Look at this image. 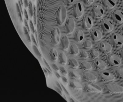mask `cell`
<instances>
[{"instance_id":"cell-1","label":"cell","mask_w":123,"mask_h":102,"mask_svg":"<svg viewBox=\"0 0 123 102\" xmlns=\"http://www.w3.org/2000/svg\"><path fill=\"white\" fill-rule=\"evenodd\" d=\"M66 17V9L64 5H61L59 6L57 14V21L59 24H62Z\"/></svg>"},{"instance_id":"cell-2","label":"cell","mask_w":123,"mask_h":102,"mask_svg":"<svg viewBox=\"0 0 123 102\" xmlns=\"http://www.w3.org/2000/svg\"><path fill=\"white\" fill-rule=\"evenodd\" d=\"M107 89L112 93H123V87L121 86L113 83H108L106 86Z\"/></svg>"},{"instance_id":"cell-3","label":"cell","mask_w":123,"mask_h":102,"mask_svg":"<svg viewBox=\"0 0 123 102\" xmlns=\"http://www.w3.org/2000/svg\"><path fill=\"white\" fill-rule=\"evenodd\" d=\"M60 40V31L58 28L53 29L51 36V43L53 45H57Z\"/></svg>"},{"instance_id":"cell-4","label":"cell","mask_w":123,"mask_h":102,"mask_svg":"<svg viewBox=\"0 0 123 102\" xmlns=\"http://www.w3.org/2000/svg\"><path fill=\"white\" fill-rule=\"evenodd\" d=\"M84 90L90 92H101V88L97 84L94 83H89L86 84L84 87Z\"/></svg>"},{"instance_id":"cell-5","label":"cell","mask_w":123,"mask_h":102,"mask_svg":"<svg viewBox=\"0 0 123 102\" xmlns=\"http://www.w3.org/2000/svg\"><path fill=\"white\" fill-rule=\"evenodd\" d=\"M75 28V22L73 18H69L67 21L65 27L66 32L68 34L71 33Z\"/></svg>"},{"instance_id":"cell-6","label":"cell","mask_w":123,"mask_h":102,"mask_svg":"<svg viewBox=\"0 0 123 102\" xmlns=\"http://www.w3.org/2000/svg\"><path fill=\"white\" fill-rule=\"evenodd\" d=\"M82 79L86 82H92L95 81L97 78L94 74L91 73L86 72L82 75Z\"/></svg>"},{"instance_id":"cell-7","label":"cell","mask_w":123,"mask_h":102,"mask_svg":"<svg viewBox=\"0 0 123 102\" xmlns=\"http://www.w3.org/2000/svg\"><path fill=\"white\" fill-rule=\"evenodd\" d=\"M99 75L100 77L105 81H111L114 79V76L112 73L107 71L101 72Z\"/></svg>"},{"instance_id":"cell-8","label":"cell","mask_w":123,"mask_h":102,"mask_svg":"<svg viewBox=\"0 0 123 102\" xmlns=\"http://www.w3.org/2000/svg\"><path fill=\"white\" fill-rule=\"evenodd\" d=\"M69 45V41L68 37L66 36H63L61 41L60 48L62 50H66Z\"/></svg>"},{"instance_id":"cell-9","label":"cell","mask_w":123,"mask_h":102,"mask_svg":"<svg viewBox=\"0 0 123 102\" xmlns=\"http://www.w3.org/2000/svg\"><path fill=\"white\" fill-rule=\"evenodd\" d=\"M74 13L75 16L77 17H80L83 14V7L82 4L80 2H77L75 4L74 10Z\"/></svg>"},{"instance_id":"cell-10","label":"cell","mask_w":123,"mask_h":102,"mask_svg":"<svg viewBox=\"0 0 123 102\" xmlns=\"http://www.w3.org/2000/svg\"><path fill=\"white\" fill-rule=\"evenodd\" d=\"M113 40L115 44L119 45H122L123 44V37L119 34H114L113 35Z\"/></svg>"},{"instance_id":"cell-11","label":"cell","mask_w":123,"mask_h":102,"mask_svg":"<svg viewBox=\"0 0 123 102\" xmlns=\"http://www.w3.org/2000/svg\"><path fill=\"white\" fill-rule=\"evenodd\" d=\"M94 12L95 15L97 17H102L104 13V11L102 8L99 5H96L95 7Z\"/></svg>"},{"instance_id":"cell-12","label":"cell","mask_w":123,"mask_h":102,"mask_svg":"<svg viewBox=\"0 0 123 102\" xmlns=\"http://www.w3.org/2000/svg\"><path fill=\"white\" fill-rule=\"evenodd\" d=\"M103 26L105 29L108 31H111L113 28L112 23L109 19H105L104 21Z\"/></svg>"},{"instance_id":"cell-13","label":"cell","mask_w":123,"mask_h":102,"mask_svg":"<svg viewBox=\"0 0 123 102\" xmlns=\"http://www.w3.org/2000/svg\"><path fill=\"white\" fill-rule=\"evenodd\" d=\"M79 52V49L77 46L74 44H73L71 45L69 49V53L71 55L74 56L77 55Z\"/></svg>"},{"instance_id":"cell-14","label":"cell","mask_w":123,"mask_h":102,"mask_svg":"<svg viewBox=\"0 0 123 102\" xmlns=\"http://www.w3.org/2000/svg\"><path fill=\"white\" fill-rule=\"evenodd\" d=\"M58 52L54 48H52L49 53V58L52 61L56 60L58 58Z\"/></svg>"},{"instance_id":"cell-15","label":"cell","mask_w":123,"mask_h":102,"mask_svg":"<svg viewBox=\"0 0 123 102\" xmlns=\"http://www.w3.org/2000/svg\"><path fill=\"white\" fill-rule=\"evenodd\" d=\"M110 60L111 62L115 66H118L121 63V59L120 58L115 55H112L110 58Z\"/></svg>"},{"instance_id":"cell-16","label":"cell","mask_w":123,"mask_h":102,"mask_svg":"<svg viewBox=\"0 0 123 102\" xmlns=\"http://www.w3.org/2000/svg\"><path fill=\"white\" fill-rule=\"evenodd\" d=\"M84 25L86 29H89L91 28L92 26V21L89 16H87L85 17L84 21Z\"/></svg>"},{"instance_id":"cell-17","label":"cell","mask_w":123,"mask_h":102,"mask_svg":"<svg viewBox=\"0 0 123 102\" xmlns=\"http://www.w3.org/2000/svg\"><path fill=\"white\" fill-rule=\"evenodd\" d=\"M74 38L76 41L81 42L83 40L84 38V33L81 29H78L77 30L75 34Z\"/></svg>"},{"instance_id":"cell-18","label":"cell","mask_w":123,"mask_h":102,"mask_svg":"<svg viewBox=\"0 0 123 102\" xmlns=\"http://www.w3.org/2000/svg\"><path fill=\"white\" fill-rule=\"evenodd\" d=\"M115 17L119 23L123 22V12L120 10H116L115 12Z\"/></svg>"},{"instance_id":"cell-19","label":"cell","mask_w":123,"mask_h":102,"mask_svg":"<svg viewBox=\"0 0 123 102\" xmlns=\"http://www.w3.org/2000/svg\"><path fill=\"white\" fill-rule=\"evenodd\" d=\"M69 87L71 88L74 89H82V85L77 81H72L69 84Z\"/></svg>"},{"instance_id":"cell-20","label":"cell","mask_w":123,"mask_h":102,"mask_svg":"<svg viewBox=\"0 0 123 102\" xmlns=\"http://www.w3.org/2000/svg\"><path fill=\"white\" fill-rule=\"evenodd\" d=\"M68 66L72 68H76L78 66L77 60L74 58H70L68 60Z\"/></svg>"},{"instance_id":"cell-21","label":"cell","mask_w":123,"mask_h":102,"mask_svg":"<svg viewBox=\"0 0 123 102\" xmlns=\"http://www.w3.org/2000/svg\"><path fill=\"white\" fill-rule=\"evenodd\" d=\"M101 47L102 49L106 53H109L111 52V45L109 44L106 42L102 43Z\"/></svg>"},{"instance_id":"cell-22","label":"cell","mask_w":123,"mask_h":102,"mask_svg":"<svg viewBox=\"0 0 123 102\" xmlns=\"http://www.w3.org/2000/svg\"><path fill=\"white\" fill-rule=\"evenodd\" d=\"M58 60L60 63L62 64H65L67 62V58L66 56L64 53H61L59 56Z\"/></svg>"},{"instance_id":"cell-23","label":"cell","mask_w":123,"mask_h":102,"mask_svg":"<svg viewBox=\"0 0 123 102\" xmlns=\"http://www.w3.org/2000/svg\"><path fill=\"white\" fill-rule=\"evenodd\" d=\"M80 68L82 69V70H90L91 68V65L90 63L87 61H83L80 63Z\"/></svg>"},{"instance_id":"cell-24","label":"cell","mask_w":123,"mask_h":102,"mask_svg":"<svg viewBox=\"0 0 123 102\" xmlns=\"http://www.w3.org/2000/svg\"><path fill=\"white\" fill-rule=\"evenodd\" d=\"M95 66L100 69H103L106 68V64L105 62L100 60H97L95 62Z\"/></svg>"},{"instance_id":"cell-25","label":"cell","mask_w":123,"mask_h":102,"mask_svg":"<svg viewBox=\"0 0 123 102\" xmlns=\"http://www.w3.org/2000/svg\"><path fill=\"white\" fill-rule=\"evenodd\" d=\"M69 77L71 79H79L80 78V75L79 73L75 71H72L69 73Z\"/></svg>"},{"instance_id":"cell-26","label":"cell","mask_w":123,"mask_h":102,"mask_svg":"<svg viewBox=\"0 0 123 102\" xmlns=\"http://www.w3.org/2000/svg\"><path fill=\"white\" fill-rule=\"evenodd\" d=\"M93 36L96 40H99L102 38V33L99 30H95L93 32Z\"/></svg>"},{"instance_id":"cell-27","label":"cell","mask_w":123,"mask_h":102,"mask_svg":"<svg viewBox=\"0 0 123 102\" xmlns=\"http://www.w3.org/2000/svg\"><path fill=\"white\" fill-rule=\"evenodd\" d=\"M16 11H17V15L18 16V18H19V20L20 21V22L22 23L23 22V18H22V13L21 12V11L20 9L19 4L18 3V2H16Z\"/></svg>"},{"instance_id":"cell-28","label":"cell","mask_w":123,"mask_h":102,"mask_svg":"<svg viewBox=\"0 0 123 102\" xmlns=\"http://www.w3.org/2000/svg\"><path fill=\"white\" fill-rule=\"evenodd\" d=\"M32 49L33 50L34 52V53L35 54V55L39 58H42V55L41 53L40 52V51L38 50V49L37 47V46L35 44H33L32 45Z\"/></svg>"},{"instance_id":"cell-29","label":"cell","mask_w":123,"mask_h":102,"mask_svg":"<svg viewBox=\"0 0 123 102\" xmlns=\"http://www.w3.org/2000/svg\"><path fill=\"white\" fill-rule=\"evenodd\" d=\"M23 31L25 34V38L27 40V41H28V42L29 44H31V37L30 36V35L29 34V31L28 30V29H26V28L25 27H23Z\"/></svg>"},{"instance_id":"cell-30","label":"cell","mask_w":123,"mask_h":102,"mask_svg":"<svg viewBox=\"0 0 123 102\" xmlns=\"http://www.w3.org/2000/svg\"><path fill=\"white\" fill-rule=\"evenodd\" d=\"M106 5L110 8H113L115 6V0H105Z\"/></svg>"},{"instance_id":"cell-31","label":"cell","mask_w":123,"mask_h":102,"mask_svg":"<svg viewBox=\"0 0 123 102\" xmlns=\"http://www.w3.org/2000/svg\"><path fill=\"white\" fill-rule=\"evenodd\" d=\"M28 12L29 15L31 17L33 16V5H32V2L31 0L29 1L28 4Z\"/></svg>"},{"instance_id":"cell-32","label":"cell","mask_w":123,"mask_h":102,"mask_svg":"<svg viewBox=\"0 0 123 102\" xmlns=\"http://www.w3.org/2000/svg\"><path fill=\"white\" fill-rule=\"evenodd\" d=\"M79 56L81 58H86L88 57V54L85 50H82L80 53Z\"/></svg>"},{"instance_id":"cell-33","label":"cell","mask_w":123,"mask_h":102,"mask_svg":"<svg viewBox=\"0 0 123 102\" xmlns=\"http://www.w3.org/2000/svg\"><path fill=\"white\" fill-rule=\"evenodd\" d=\"M59 70L60 73L63 75H66L68 73V71L66 69L62 66H61L59 67Z\"/></svg>"},{"instance_id":"cell-34","label":"cell","mask_w":123,"mask_h":102,"mask_svg":"<svg viewBox=\"0 0 123 102\" xmlns=\"http://www.w3.org/2000/svg\"><path fill=\"white\" fill-rule=\"evenodd\" d=\"M34 23H33V21H32V20L30 19L29 20V27H30V29L31 31L32 32V33L33 34H35V29L34 28Z\"/></svg>"},{"instance_id":"cell-35","label":"cell","mask_w":123,"mask_h":102,"mask_svg":"<svg viewBox=\"0 0 123 102\" xmlns=\"http://www.w3.org/2000/svg\"><path fill=\"white\" fill-rule=\"evenodd\" d=\"M33 21L35 26L36 24V8L35 5H33Z\"/></svg>"},{"instance_id":"cell-36","label":"cell","mask_w":123,"mask_h":102,"mask_svg":"<svg viewBox=\"0 0 123 102\" xmlns=\"http://www.w3.org/2000/svg\"><path fill=\"white\" fill-rule=\"evenodd\" d=\"M92 43L89 40H86L84 43V47L86 48H89L92 46Z\"/></svg>"},{"instance_id":"cell-37","label":"cell","mask_w":123,"mask_h":102,"mask_svg":"<svg viewBox=\"0 0 123 102\" xmlns=\"http://www.w3.org/2000/svg\"><path fill=\"white\" fill-rule=\"evenodd\" d=\"M91 55L93 58H97L98 56L99 53L98 51H97L95 50H92L91 52Z\"/></svg>"},{"instance_id":"cell-38","label":"cell","mask_w":123,"mask_h":102,"mask_svg":"<svg viewBox=\"0 0 123 102\" xmlns=\"http://www.w3.org/2000/svg\"><path fill=\"white\" fill-rule=\"evenodd\" d=\"M31 40H32V42L33 43V44H35L37 46V45H38V44H37V40H36V38H35V36H34V35H33V33H32V34H31Z\"/></svg>"},{"instance_id":"cell-39","label":"cell","mask_w":123,"mask_h":102,"mask_svg":"<svg viewBox=\"0 0 123 102\" xmlns=\"http://www.w3.org/2000/svg\"><path fill=\"white\" fill-rule=\"evenodd\" d=\"M43 62H44V63L45 66H46V67L48 69V70H49L50 72H52V70H51V68H50V66L49 65V64H48V63L47 62V61L45 60V59L44 58H43Z\"/></svg>"},{"instance_id":"cell-40","label":"cell","mask_w":123,"mask_h":102,"mask_svg":"<svg viewBox=\"0 0 123 102\" xmlns=\"http://www.w3.org/2000/svg\"><path fill=\"white\" fill-rule=\"evenodd\" d=\"M54 87L55 90L59 94H60L61 96L62 95V92H63V91H62L58 87H57V86H54Z\"/></svg>"},{"instance_id":"cell-41","label":"cell","mask_w":123,"mask_h":102,"mask_svg":"<svg viewBox=\"0 0 123 102\" xmlns=\"http://www.w3.org/2000/svg\"><path fill=\"white\" fill-rule=\"evenodd\" d=\"M51 67L55 71H58L59 70V67L55 63H53L51 64Z\"/></svg>"},{"instance_id":"cell-42","label":"cell","mask_w":123,"mask_h":102,"mask_svg":"<svg viewBox=\"0 0 123 102\" xmlns=\"http://www.w3.org/2000/svg\"><path fill=\"white\" fill-rule=\"evenodd\" d=\"M24 23H25V27L26 28V29H28V31H30V29L29 26L28 25V23H27V20L26 19H24Z\"/></svg>"},{"instance_id":"cell-43","label":"cell","mask_w":123,"mask_h":102,"mask_svg":"<svg viewBox=\"0 0 123 102\" xmlns=\"http://www.w3.org/2000/svg\"><path fill=\"white\" fill-rule=\"evenodd\" d=\"M24 15H25V18L28 21V20H29V17H28V15L27 11L25 9H24Z\"/></svg>"},{"instance_id":"cell-44","label":"cell","mask_w":123,"mask_h":102,"mask_svg":"<svg viewBox=\"0 0 123 102\" xmlns=\"http://www.w3.org/2000/svg\"><path fill=\"white\" fill-rule=\"evenodd\" d=\"M61 79H62V81L65 84H68V81L67 79L65 77H64V76H62Z\"/></svg>"},{"instance_id":"cell-45","label":"cell","mask_w":123,"mask_h":102,"mask_svg":"<svg viewBox=\"0 0 123 102\" xmlns=\"http://www.w3.org/2000/svg\"><path fill=\"white\" fill-rule=\"evenodd\" d=\"M55 84H56V86L57 87H58L63 92V89H62V86H61V84H60L57 81H55Z\"/></svg>"},{"instance_id":"cell-46","label":"cell","mask_w":123,"mask_h":102,"mask_svg":"<svg viewBox=\"0 0 123 102\" xmlns=\"http://www.w3.org/2000/svg\"><path fill=\"white\" fill-rule=\"evenodd\" d=\"M61 84V86H62V89H63V92H65V93H66L67 95H69V93L68 91L66 89V88H65V87H64L63 86V85H62V84Z\"/></svg>"},{"instance_id":"cell-47","label":"cell","mask_w":123,"mask_h":102,"mask_svg":"<svg viewBox=\"0 0 123 102\" xmlns=\"http://www.w3.org/2000/svg\"><path fill=\"white\" fill-rule=\"evenodd\" d=\"M24 3L25 7V8H27V7H28L29 2H28V0H24Z\"/></svg>"},{"instance_id":"cell-48","label":"cell","mask_w":123,"mask_h":102,"mask_svg":"<svg viewBox=\"0 0 123 102\" xmlns=\"http://www.w3.org/2000/svg\"><path fill=\"white\" fill-rule=\"evenodd\" d=\"M119 73L120 74V75L122 76L123 77V68H121L119 70Z\"/></svg>"},{"instance_id":"cell-49","label":"cell","mask_w":123,"mask_h":102,"mask_svg":"<svg viewBox=\"0 0 123 102\" xmlns=\"http://www.w3.org/2000/svg\"><path fill=\"white\" fill-rule=\"evenodd\" d=\"M69 101L70 102H77V101L76 99H74V98L71 97H70L69 98Z\"/></svg>"},{"instance_id":"cell-50","label":"cell","mask_w":123,"mask_h":102,"mask_svg":"<svg viewBox=\"0 0 123 102\" xmlns=\"http://www.w3.org/2000/svg\"><path fill=\"white\" fill-rule=\"evenodd\" d=\"M54 73H55V75H56V77H57L58 79H60V78H61L62 77L61 76V75H60V74H59L58 72H54Z\"/></svg>"},{"instance_id":"cell-51","label":"cell","mask_w":123,"mask_h":102,"mask_svg":"<svg viewBox=\"0 0 123 102\" xmlns=\"http://www.w3.org/2000/svg\"><path fill=\"white\" fill-rule=\"evenodd\" d=\"M35 38L36 39V40H37V44H38V38H37V30H35Z\"/></svg>"},{"instance_id":"cell-52","label":"cell","mask_w":123,"mask_h":102,"mask_svg":"<svg viewBox=\"0 0 123 102\" xmlns=\"http://www.w3.org/2000/svg\"><path fill=\"white\" fill-rule=\"evenodd\" d=\"M86 1L87 3H92L94 1V0H86Z\"/></svg>"},{"instance_id":"cell-53","label":"cell","mask_w":123,"mask_h":102,"mask_svg":"<svg viewBox=\"0 0 123 102\" xmlns=\"http://www.w3.org/2000/svg\"><path fill=\"white\" fill-rule=\"evenodd\" d=\"M67 0V1H68L69 3H73V1H74V0Z\"/></svg>"},{"instance_id":"cell-54","label":"cell","mask_w":123,"mask_h":102,"mask_svg":"<svg viewBox=\"0 0 123 102\" xmlns=\"http://www.w3.org/2000/svg\"><path fill=\"white\" fill-rule=\"evenodd\" d=\"M62 97H63V98H64V99L66 101H67V99H66V97L65 96V95H64V94H62Z\"/></svg>"},{"instance_id":"cell-55","label":"cell","mask_w":123,"mask_h":102,"mask_svg":"<svg viewBox=\"0 0 123 102\" xmlns=\"http://www.w3.org/2000/svg\"><path fill=\"white\" fill-rule=\"evenodd\" d=\"M43 70H44V72H45V73L46 75L48 76V73H47V71H45V70L44 69V68H43Z\"/></svg>"},{"instance_id":"cell-56","label":"cell","mask_w":123,"mask_h":102,"mask_svg":"<svg viewBox=\"0 0 123 102\" xmlns=\"http://www.w3.org/2000/svg\"><path fill=\"white\" fill-rule=\"evenodd\" d=\"M20 0V1L21 3L22 4V5H23V0Z\"/></svg>"}]
</instances>
